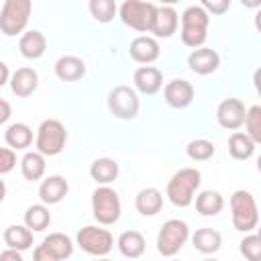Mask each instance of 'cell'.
I'll use <instances>...</instances> for the list:
<instances>
[{
  "instance_id": "ba28073f",
  "label": "cell",
  "mask_w": 261,
  "mask_h": 261,
  "mask_svg": "<svg viewBox=\"0 0 261 261\" xmlns=\"http://www.w3.org/2000/svg\"><path fill=\"white\" fill-rule=\"evenodd\" d=\"M188 237H190L188 224L179 218H171V220L163 222V226L157 234V251L163 257H173L181 251Z\"/></svg>"
},
{
  "instance_id": "74e56055",
  "label": "cell",
  "mask_w": 261,
  "mask_h": 261,
  "mask_svg": "<svg viewBox=\"0 0 261 261\" xmlns=\"http://www.w3.org/2000/svg\"><path fill=\"white\" fill-rule=\"evenodd\" d=\"M20 253H22V251L8 247L6 251L0 253V261H22V255H20Z\"/></svg>"
},
{
  "instance_id": "7bdbcfd3",
  "label": "cell",
  "mask_w": 261,
  "mask_h": 261,
  "mask_svg": "<svg viewBox=\"0 0 261 261\" xmlns=\"http://www.w3.org/2000/svg\"><path fill=\"white\" fill-rule=\"evenodd\" d=\"M255 29L261 33V8L257 10V14H255Z\"/></svg>"
},
{
  "instance_id": "ee69618b",
  "label": "cell",
  "mask_w": 261,
  "mask_h": 261,
  "mask_svg": "<svg viewBox=\"0 0 261 261\" xmlns=\"http://www.w3.org/2000/svg\"><path fill=\"white\" fill-rule=\"evenodd\" d=\"M159 2H161L163 6H173V4H177L179 0H159Z\"/></svg>"
},
{
  "instance_id": "f546056e",
  "label": "cell",
  "mask_w": 261,
  "mask_h": 261,
  "mask_svg": "<svg viewBox=\"0 0 261 261\" xmlns=\"http://www.w3.org/2000/svg\"><path fill=\"white\" fill-rule=\"evenodd\" d=\"M224 208V198L216 190H204L196 196V210L202 216H216Z\"/></svg>"
},
{
  "instance_id": "2e32d148",
  "label": "cell",
  "mask_w": 261,
  "mask_h": 261,
  "mask_svg": "<svg viewBox=\"0 0 261 261\" xmlns=\"http://www.w3.org/2000/svg\"><path fill=\"white\" fill-rule=\"evenodd\" d=\"M128 53L130 57L137 61V63H153L159 59L161 55V49H159V43L153 39V37H147V35H141L137 39L130 41V47H128Z\"/></svg>"
},
{
  "instance_id": "e575fe53",
  "label": "cell",
  "mask_w": 261,
  "mask_h": 261,
  "mask_svg": "<svg viewBox=\"0 0 261 261\" xmlns=\"http://www.w3.org/2000/svg\"><path fill=\"white\" fill-rule=\"evenodd\" d=\"M241 255L249 261H261V237L259 234H247L239 243Z\"/></svg>"
},
{
  "instance_id": "83f0119b",
  "label": "cell",
  "mask_w": 261,
  "mask_h": 261,
  "mask_svg": "<svg viewBox=\"0 0 261 261\" xmlns=\"http://www.w3.org/2000/svg\"><path fill=\"white\" fill-rule=\"evenodd\" d=\"M255 141L249 137V133H232L230 139H228V153L232 159H239V161H245L249 157H253L255 153Z\"/></svg>"
},
{
  "instance_id": "f35d334b",
  "label": "cell",
  "mask_w": 261,
  "mask_h": 261,
  "mask_svg": "<svg viewBox=\"0 0 261 261\" xmlns=\"http://www.w3.org/2000/svg\"><path fill=\"white\" fill-rule=\"evenodd\" d=\"M0 108H2V112H0V124H6L8 118H10V104H8V100H0Z\"/></svg>"
},
{
  "instance_id": "484cf974",
  "label": "cell",
  "mask_w": 261,
  "mask_h": 261,
  "mask_svg": "<svg viewBox=\"0 0 261 261\" xmlns=\"http://www.w3.org/2000/svg\"><path fill=\"white\" fill-rule=\"evenodd\" d=\"M192 245L196 251L204 253V255H210V253H216L222 245V237L218 230L214 228H198L194 234H192Z\"/></svg>"
},
{
  "instance_id": "f1b7e54d",
  "label": "cell",
  "mask_w": 261,
  "mask_h": 261,
  "mask_svg": "<svg viewBox=\"0 0 261 261\" xmlns=\"http://www.w3.org/2000/svg\"><path fill=\"white\" fill-rule=\"evenodd\" d=\"M45 155L41 151H29L22 161H20V171L24 175V179L29 181H39L43 175H45Z\"/></svg>"
},
{
  "instance_id": "8d00e7d4",
  "label": "cell",
  "mask_w": 261,
  "mask_h": 261,
  "mask_svg": "<svg viewBox=\"0 0 261 261\" xmlns=\"http://www.w3.org/2000/svg\"><path fill=\"white\" fill-rule=\"evenodd\" d=\"M208 14H224L230 8V0H200Z\"/></svg>"
},
{
  "instance_id": "d4e9b609",
  "label": "cell",
  "mask_w": 261,
  "mask_h": 261,
  "mask_svg": "<svg viewBox=\"0 0 261 261\" xmlns=\"http://www.w3.org/2000/svg\"><path fill=\"white\" fill-rule=\"evenodd\" d=\"M6 247L18 249V251H27L33 245V230L27 224H10L4 234H2Z\"/></svg>"
},
{
  "instance_id": "30bf717a",
  "label": "cell",
  "mask_w": 261,
  "mask_h": 261,
  "mask_svg": "<svg viewBox=\"0 0 261 261\" xmlns=\"http://www.w3.org/2000/svg\"><path fill=\"white\" fill-rule=\"evenodd\" d=\"M141 108L139 96L130 86H116L108 94V110L120 118V120H133L137 118Z\"/></svg>"
},
{
  "instance_id": "1f68e13d",
  "label": "cell",
  "mask_w": 261,
  "mask_h": 261,
  "mask_svg": "<svg viewBox=\"0 0 261 261\" xmlns=\"http://www.w3.org/2000/svg\"><path fill=\"white\" fill-rule=\"evenodd\" d=\"M88 10L94 20L106 24L116 16V2L114 0H88Z\"/></svg>"
},
{
  "instance_id": "44dd1931",
  "label": "cell",
  "mask_w": 261,
  "mask_h": 261,
  "mask_svg": "<svg viewBox=\"0 0 261 261\" xmlns=\"http://www.w3.org/2000/svg\"><path fill=\"white\" fill-rule=\"evenodd\" d=\"M135 208L143 216H155L163 208V194L157 188H143L135 198Z\"/></svg>"
},
{
  "instance_id": "bcb514c9",
  "label": "cell",
  "mask_w": 261,
  "mask_h": 261,
  "mask_svg": "<svg viewBox=\"0 0 261 261\" xmlns=\"http://www.w3.org/2000/svg\"><path fill=\"white\" fill-rule=\"evenodd\" d=\"M257 234H259V237H261V226H257Z\"/></svg>"
},
{
  "instance_id": "6da1fadb",
  "label": "cell",
  "mask_w": 261,
  "mask_h": 261,
  "mask_svg": "<svg viewBox=\"0 0 261 261\" xmlns=\"http://www.w3.org/2000/svg\"><path fill=\"white\" fill-rule=\"evenodd\" d=\"M202 184V173L196 167L177 169L167 184V198L177 208H188L194 202V194Z\"/></svg>"
},
{
  "instance_id": "3957f363",
  "label": "cell",
  "mask_w": 261,
  "mask_h": 261,
  "mask_svg": "<svg viewBox=\"0 0 261 261\" xmlns=\"http://www.w3.org/2000/svg\"><path fill=\"white\" fill-rule=\"evenodd\" d=\"M230 216H232V226L239 232H251L259 226V210L251 192L237 190L230 196Z\"/></svg>"
},
{
  "instance_id": "60d3db41",
  "label": "cell",
  "mask_w": 261,
  "mask_h": 261,
  "mask_svg": "<svg viewBox=\"0 0 261 261\" xmlns=\"http://www.w3.org/2000/svg\"><path fill=\"white\" fill-rule=\"evenodd\" d=\"M0 71H2V77H0V86H4V84H8L10 80V73H8V65L6 63H0Z\"/></svg>"
},
{
  "instance_id": "4fadbf2b",
  "label": "cell",
  "mask_w": 261,
  "mask_h": 261,
  "mask_svg": "<svg viewBox=\"0 0 261 261\" xmlns=\"http://www.w3.org/2000/svg\"><path fill=\"white\" fill-rule=\"evenodd\" d=\"M163 98L171 108H188L194 102V86L188 80H171L163 88Z\"/></svg>"
},
{
  "instance_id": "7a4b0ae2",
  "label": "cell",
  "mask_w": 261,
  "mask_h": 261,
  "mask_svg": "<svg viewBox=\"0 0 261 261\" xmlns=\"http://www.w3.org/2000/svg\"><path fill=\"white\" fill-rule=\"evenodd\" d=\"M208 24H210V14L202 4L188 6L181 14V33H179L181 43L192 49L202 47L208 37Z\"/></svg>"
},
{
  "instance_id": "7402d4cb",
  "label": "cell",
  "mask_w": 261,
  "mask_h": 261,
  "mask_svg": "<svg viewBox=\"0 0 261 261\" xmlns=\"http://www.w3.org/2000/svg\"><path fill=\"white\" fill-rule=\"evenodd\" d=\"M179 24V14L175 12L173 6H161L157 10V18H155V27H153V35L159 39H169Z\"/></svg>"
},
{
  "instance_id": "9a60e30c",
  "label": "cell",
  "mask_w": 261,
  "mask_h": 261,
  "mask_svg": "<svg viewBox=\"0 0 261 261\" xmlns=\"http://www.w3.org/2000/svg\"><path fill=\"white\" fill-rule=\"evenodd\" d=\"M133 82H135V88L145 94V96H153L161 90L163 86V73L159 67L155 65H141L137 67L135 75H133Z\"/></svg>"
},
{
  "instance_id": "9c48e42d",
  "label": "cell",
  "mask_w": 261,
  "mask_h": 261,
  "mask_svg": "<svg viewBox=\"0 0 261 261\" xmlns=\"http://www.w3.org/2000/svg\"><path fill=\"white\" fill-rule=\"evenodd\" d=\"M75 241H77L82 251H86L88 255H94V257H104L114 247V239H112L110 230L98 228V226H92V224L80 228Z\"/></svg>"
},
{
  "instance_id": "52a82bcc",
  "label": "cell",
  "mask_w": 261,
  "mask_h": 261,
  "mask_svg": "<svg viewBox=\"0 0 261 261\" xmlns=\"http://www.w3.org/2000/svg\"><path fill=\"white\" fill-rule=\"evenodd\" d=\"M92 214L104 226L114 224L120 218V198L116 190H112L110 186L96 188L92 192Z\"/></svg>"
},
{
  "instance_id": "d6a6232c",
  "label": "cell",
  "mask_w": 261,
  "mask_h": 261,
  "mask_svg": "<svg viewBox=\"0 0 261 261\" xmlns=\"http://www.w3.org/2000/svg\"><path fill=\"white\" fill-rule=\"evenodd\" d=\"M214 151H216V149H214V143L208 141V139H194V141H190L188 147H186L188 157L194 159V161H208V159L214 155Z\"/></svg>"
},
{
  "instance_id": "cb8c5ba5",
  "label": "cell",
  "mask_w": 261,
  "mask_h": 261,
  "mask_svg": "<svg viewBox=\"0 0 261 261\" xmlns=\"http://www.w3.org/2000/svg\"><path fill=\"white\" fill-rule=\"evenodd\" d=\"M116 245H118L120 255H124V257H128V259L141 257V255L145 253V247H147L145 237H143L139 230H124V232L118 237Z\"/></svg>"
},
{
  "instance_id": "ffe728a7",
  "label": "cell",
  "mask_w": 261,
  "mask_h": 261,
  "mask_svg": "<svg viewBox=\"0 0 261 261\" xmlns=\"http://www.w3.org/2000/svg\"><path fill=\"white\" fill-rule=\"evenodd\" d=\"M84 73H86V63L82 57L63 55L55 61V75L61 82H75V80L84 77Z\"/></svg>"
},
{
  "instance_id": "ab89813d",
  "label": "cell",
  "mask_w": 261,
  "mask_h": 261,
  "mask_svg": "<svg viewBox=\"0 0 261 261\" xmlns=\"http://www.w3.org/2000/svg\"><path fill=\"white\" fill-rule=\"evenodd\" d=\"M253 84H255V90H257V94H259V98H261V67L255 69V73H253Z\"/></svg>"
},
{
  "instance_id": "ac0fdd59",
  "label": "cell",
  "mask_w": 261,
  "mask_h": 261,
  "mask_svg": "<svg viewBox=\"0 0 261 261\" xmlns=\"http://www.w3.org/2000/svg\"><path fill=\"white\" fill-rule=\"evenodd\" d=\"M39 86V75L33 67H18L10 77V90L18 98L31 96Z\"/></svg>"
},
{
  "instance_id": "e0dca14e",
  "label": "cell",
  "mask_w": 261,
  "mask_h": 261,
  "mask_svg": "<svg viewBox=\"0 0 261 261\" xmlns=\"http://www.w3.org/2000/svg\"><path fill=\"white\" fill-rule=\"evenodd\" d=\"M67 192H69V184L61 175H49L39 186V198H41V202H45L49 206L59 204L67 196Z\"/></svg>"
},
{
  "instance_id": "8fae6325",
  "label": "cell",
  "mask_w": 261,
  "mask_h": 261,
  "mask_svg": "<svg viewBox=\"0 0 261 261\" xmlns=\"http://www.w3.org/2000/svg\"><path fill=\"white\" fill-rule=\"evenodd\" d=\"M71 253H73L71 239L63 232H51L33 251V259L35 261H61V259L71 257Z\"/></svg>"
},
{
  "instance_id": "d6986e66",
  "label": "cell",
  "mask_w": 261,
  "mask_h": 261,
  "mask_svg": "<svg viewBox=\"0 0 261 261\" xmlns=\"http://www.w3.org/2000/svg\"><path fill=\"white\" fill-rule=\"evenodd\" d=\"M18 49H20V55L27 57V59H39L45 55L47 51V39L41 31H27L20 35V41H18Z\"/></svg>"
},
{
  "instance_id": "7c38bea8",
  "label": "cell",
  "mask_w": 261,
  "mask_h": 261,
  "mask_svg": "<svg viewBox=\"0 0 261 261\" xmlns=\"http://www.w3.org/2000/svg\"><path fill=\"white\" fill-rule=\"evenodd\" d=\"M245 118H247V110L239 98H226L216 108V120L222 128L237 130L245 124Z\"/></svg>"
},
{
  "instance_id": "4316f807",
  "label": "cell",
  "mask_w": 261,
  "mask_h": 261,
  "mask_svg": "<svg viewBox=\"0 0 261 261\" xmlns=\"http://www.w3.org/2000/svg\"><path fill=\"white\" fill-rule=\"evenodd\" d=\"M4 141H6L8 147H12V149H16V151H18V149H27V147H31V143H33V130H31V126L24 124V122L8 124L6 130H4Z\"/></svg>"
},
{
  "instance_id": "f6af8a7d",
  "label": "cell",
  "mask_w": 261,
  "mask_h": 261,
  "mask_svg": "<svg viewBox=\"0 0 261 261\" xmlns=\"http://www.w3.org/2000/svg\"><path fill=\"white\" fill-rule=\"evenodd\" d=\"M257 169H259V173H261V155L257 157Z\"/></svg>"
},
{
  "instance_id": "d590c367",
  "label": "cell",
  "mask_w": 261,
  "mask_h": 261,
  "mask_svg": "<svg viewBox=\"0 0 261 261\" xmlns=\"http://www.w3.org/2000/svg\"><path fill=\"white\" fill-rule=\"evenodd\" d=\"M14 165H16V153H14V149L12 147H2L0 149V173L4 175L8 171H12Z\"/></svg>"
},
{
  "instance_id": "603a6c76",
  "label": "cell",
  "mask_w": 261,
  "mask_h": 261,
  "mask_svg": "<svg viewBox=\"0 0 261 261\" xmlns=\"http://www.w3.org/2000/svg\"><path fill=\"white\" fill-rule=\"evenodd\" d=\"M90 175L96 184L108 186L118 177V163L110 157H98L90 165Z\"/></svg>"
},
{
  "instance_id": "5b68a950",
  "label": "cell",
  "mask_w": 261,
  "mask_h": 261,
  "mask_svg": "<svg viewBox=\"0 0 261 261\" xmlns=\"http://www.w3.org/2000/svg\"><path fill=\"white\" fill-rule=\"evenodd\" d=\"M33 2L31 0H4L0 10V31L6 37L20 35L31 18Z\"/></svg>"
},
{
  "instance_id": "8992f818",
  "label": "cell",
  "mask_w": 261,
  "mask_h": 261,
  "mask_svg": "<svg viewBox=\"0 0 261 261\" xmlns=\"http://www.w3.org/2000/svg\"><path fill=\"white\" fill-rule=\"evenodd\" d=\"M65 143H67V130L61 120L47 118L39 124L35 145H37V151H41L45 157L59 155L65 149Z\"/></svg>"
},
{
  "instance_id": "277c9868",
  "label": "cell",
  "mask_w": 261,
  "mask_h": 261,
  "mask_svg": "<svg viewBox=\"0 0 261 261\" xmlns=\"http://www.w3.org/2000/svg\"><path fill=\"white\" fill-rule=\"evenodd\" d=\"M157 6L153 2H145V0H124L120 6V20L139 31V33H151L155 27V18H157Z\"/></svg>"
},
{
  "instance_id": "b9f144b4",
  "label": "cell",
  "mask_w": 261,
  "mask_h": 261,
  "mask_svg": "<svg viewBox=\"0 0 261 261\" xmlns=\"http://www.w3.org/2000/svg\"><path fill=\"white\" fill-rule=\"evenodd\" d=\"M245 8H261V0H241Z\"/></svg>"
},
{
  "instance_id": "4dcf8cb0",
  "label": "cell",
  "mask_w": 261,
  "mask_h": 261,
  "mask_svg": "<svg viewBox=\"0 0 261 261\" xmlns=\"http://www.w3.org/2000/svg\"><path fill=\"white\" fill-rule=\"evenodd\" d=\"M24 224L33 230V232H41L45 230L49 224H51V214H49V208L47 204H33L27 208L24 212Z\"/></svg>"
},
{
  "instance_id": "5bb4252c",
  "label": "cell",
  "mask_w": 261,
  "mask_h": 261,
  "mask_svg": "<svg viewBox=\"0 0 261 261\" xmlns=\"http://www.w3.org/2000/svg\"><path fill=\"white\" fill-rule=\"evenodd\" d=\"M218 65H220V57L210 47H198L188 55V67L198 75L214 73L218 69Z\"/></svg>"
},
{
  "instance_id": "836d02e7",
  "label": "cell",
  "mask_w": 261,
  "mask_h": 261,
  "mask_svg": "<svg viewBox=\"0 0 261 261\" xmlns=\"http://www.w3.org/2000/svg\"><path fill=\"white\" fill-rule=\"evenodd\" d=\"M245 126H247V133L249 137L261 145V106L255 104L247 110V118H245Z\"/></svg>"
}]
</instances>
